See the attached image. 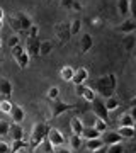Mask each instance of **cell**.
Returning a JSON list of instances; mask_svg holds the SVG:
<instances>
[{"mask_svg": "<svg viewBox=\"0 0 136 153\" xmlns=\"http://www.w3.org/2000/svg\"><path fill=\"white\" fill-rule=\"evenodd\" d=\"M116 87H117V76L114 73H107V75L99 76L97 80H95V85L92 88L95 90V94H99V95H102V97L107 99L111 95H114Z\"/></svg>", "mask_w": 136, "mask_h": 153, "instance_id": "cell-1", "label": "cell"}, {"mask_svg": "<svg viewBox=\"0 0 136 153\" xmlns=\"http://www.w3.org/2000/svg\"><path fill=\"white\" fill-rule=\"evenodd\" d=\"M9 24L14 31H27V29L33 26V19L27 16L26 12H16L14 16L9 17Z\"/></svg>", "mask_w": 136, "mask_h": 153, "instance_id": "cell-2", "label": "cell"}, {"mask_svg": "<svg viewBox=\"0 0 136 153\" xmlns=\"http://www.w3.org/2000/svg\"><path fill=\"white\" fill-rule=\"evenodd\" d=\"M48 129L49 126L46 124V123H36V124L33 126V131H31V140H29V145H31V148H36L39 145V143L43 141L44 138H46V134H48Z\"/></svg>", "mask_w": 136, "mask_h": 153, "instance_id": "cell-3", "label": "cell"}, {"mask_svg": "<svg viewBox=\"0 0 136 153\" xmlns=\"http://www.w3.org/2000/svg\"><path fill=\"white\" fill-rule=\"evenodd\" d=\"M12 49V56H14V60H16V63L19 65V68H27V65H29V61H31V56L27 55L26 48H22L21 44H17V46H14Z\"/></svg>", "mask_w": 136, "mask_h": 153, "instance_id": "cell-4", "label": "cell"}, {"mask_svg": "<svg viewBox=\"0 0 136 153\" xmlns=\"http://www.w3.org/2000/svg\"><path fill=\"white\" fill-rule=\"evenodd\" d=\"M75 107H77L75 104L61 102L60 99H56V100H53V104H51V114H49V119H54V117L61 116L63 112H66V111H71V109H75Z\"/></svg>", "mask_w": 136, "mask_h": 153, "instance_id": "cell-5", "label": "cell"}, {"mask_svg": "<svg viewBox=\"0 0 136 153\" xmlns=\"http://www.w3.org/2000/svg\"><path fill=\"white\" fill-rule=\"evenodd\" d=\"M92 104V112H94V116L95 117H100V119H104V121H107L109 123V111H107V107H106V102H104L102 99H99V97H95L90 102Z\"/></svg>", "mask_w": 136, "mask_h": 153, "instance_id": "cell-6", "label": "cell"}, {"mask_svg": "<svg viewBox=\"0 0 136 153\" xmlns=\"http://www.w3.org/2000/svg\"><path fill=\"white\" fill-rule=\"evenodd\" d=\"M54 36H56V39L60 41L61 44L66 43L68 39H70V24L68 22H61V24H56L54 26Z\"/></svg>", "mask_w": 136, "mask_h": 153, "instance_id": "cell-7", "label": "cell"}, {"mask_svg": "<svg viewBox=\"0 0 136 153\" xmlns=\"http://www.w3.org/2000/svg\"><path fill=\"white\" fill-rule=\"evenodd\" d=\"M46 140H48L51 145L54 146H61V145H65V136H63V133L60 129H56V128H49L48 129V134H46Z\"/></svg>", "mask_w": 136, "mask_h": 153, "instance_id": "cell-8", "label": "cell"}, {"mask_svg": "<svg viewBox=\"0 0 136 153\" xmlns=\"http://www.w3.org/2000/svg\"><path fill=\"white\" fill-rule=\"evenodd\" d=\"M75 92L77 95H80L83 100H87V102H92L94 99L97 97V94L94 90L92 87H87L85 83H80V85H75Z\"/></svg>", "mask_w": 136, "mask_h": 153, "instance_id": "cell-9", "label": "cell"}, {"mask_svg": "<svg viewBox=\"0 0 136 153\" xmlns=\"http://www.w3.org/2000/svg\"><path fill=\"white\" fill-rule=\"evenodd\" d=\"M116 31L123 34H133L136 31V19H128V21L121 22L119 26H116Z\"/></svg>", "mask_w": 136, "mask_h": 153, "instance_id": "cell-10", "label": "cell"}, {"mask_svg": "<svg viewBox=\"0 0 136 153\" xmlns=\"http://www.w3.org/2000/svg\"><path fill=\"white\" fill-rule=\"evenodd\" d=\"M88 80V70L85 66H80V68H75V73H73V78L71 82L75 85H80V83H85Z\"/></svg>", "mask_w": 136, "mask_h": 153, "instance_id": "cell-11", "label": "cell"}, {"mask_svg": "<svg viewBox=\"0 0 136 153\" xmlns=\"http://www.w3.org/2000/svg\"><path fill=\"white\" fill-rule=\"evenodd\" d=\"M9 116L12 117V123L21 124L22 121H24V117H26V112H24V109L19 104H12V109H10V114Z\"/></svg>", "mask_w": 136, "mask_h": 153, "instance_id": "cell-12", "label": "cell"}, {"mask_svg": "<svg viewBox=\"0 0 136 153\" xmlns=\"http://www.w3.org/2000/svg\"><path fill=\"white\" fill-rule=\"evenodd\" d=\"M7 134L12 138V141L24 140V129H22V126L17 124V123H12V124L9 126V133H7Z\"/></svg>", "mask_w": 136, "mask_h": 153, "instance_id": "cell-13", "label": "cell"}, {"mask_svg": "<svg viewBox=\"0 0 136 153\" xmlns=\"http://www.w3.org/2000/svg\"><path fill=\"white\" fill-rule=\"evenodd\" d=\"M92 46H94V39H92V36H90L88 33L82 34V39H80V53H82V55L88 53V51L92 49Z\"/></svg>", "mask_w": 136, "mask_h": 153, "instance_id": "cell-14", "label": "cell"}, {"mask_svg": "<svg viewBox=\"0 0 136 153\" xmlns=\"http://www.w3.org/2000/svg\"><path fill=\"white\" fill-rule=\"evenodd\" d=\"M12 82L9 78H0V95H4V99H10L12 95Z\"/></svg>", "mask_w": 136, "mask_h": 153, "instance_id": "cell-15", "label": "cell"}, {"mask_svg": "<svg viewBox=\"0 0 136 153\" xmlns=\"http://www.w3.org/2000/svg\"><path fill=\"white\" fill-rule=\"evenodd\" d=\"M102 134H104V138H102L104 145H114V143H121V140H123L117 131H106Z\"/></svg>", "mask_w": 136, "mask_h": 153, "instance_id": "cell-16", "label": "cell"}, {"mask_svg": "<svg viewBox=\"0 0 136 153\" xmlns=\"http://www.w3.org/2000/svg\"><path fill=\"white\" fill-rule=\"evenodd\" d=\"M39 41L38 38L36 39H27V46H26V51L29 56H39Z\"/></svg>", "mask_w": 136, "mask_h": 153, "instance_id": "cell-17", "label": "cell"}, {"mask_svg": "<svg viewBox=\"0 0 136 153\" xmlns=\"http://www.w3.org/2000/svg\"><path fill=\"white\" fill-rule=\"evenodd\" d=\"M54 49V43L51 39H44L39 43V56H48L51 51Z\"/></svg>", "mask_w": 136, "mask_h": 153, "instance_id": "cell-18", "label": "cell"}, {"mask_svg": "<svg viewBox=\"0 0 136 153\" xmlns=\"http://www.w3.org/2000/svg\"><path fill=\"white\" fill-rule=\"evenodd\" d=\"M83 121L78 119V117H71L70 119V128H71V134H78L82 136V131H83Z\"/></svg>", "mask_w": 136, "mask_h": 153, "instance_id": "cell-19", "label": "cell"}, {"mask_svg": "<svg viewBox=\"0 0 136 153\" xmlns=\"http://www.w3.org/2000/svg\"><path fill=\"white\" fill-rule=\"evenodd\" d=\"M73 73H75V68L70 65H65L60 68V76H61V80H65V82H71Z\"/></svg>", "mask_w": 136, "mask_h": 153, "instance_id": "cell-20", "label": "cell"}, {"mask_svg": "<svg viewBox=\"0 0 136 153\" xmlns=\"http://www.w3.org/2000/svg\"><path fill=\"white\" fill-rule=\"evenodd\" d=\"M82 138L85 140H92V138H100V133L94 128V126H83V131H82Z\"/></svg>", "mask_w": 136, "mask_h": 153, "instance_id": "cell-21", "label": "cell"}, {"mask_svg": "<svg viewBox=\"0 0 136 153\" xmlns=\"http://www.w3.org/2000/svg\"><path fill=\"white\" fill-rule=\"evenodd\" d=\"M104 146V141L102 138H92V140H85V148H87V152H94V150H97V148Z\"/></svg>", "mask_w": 136, "mask_h": 153, "instance_id": "cell-22", "label": "cell"}, {"mask_svg": "<svg viewBox=\"0 0 136 153\" xmlns=\"http://www.w3.org/2000/svg\"><path fill=\"white\" fill-rule=\"evenodd\" d=\"M92 126L97 129L99 133H100V134H102V133H106L109 129V123H107V121H104V119H100V117H94Z\"/></svg>", "mask_w": 136, "mask_h": 153, "instance_id": "cell-23", "label": "cell"}, {"mask_svg": "<svg viewBox=\"0 0 136 153\" xmlns=\"http://www.w3.org/2000/svg\"><path fill=\"white\" fill-rule=\"evenodd\" d=\"M34 150H36V153H53V145H51V143H49L46 138H44L43 141L39 143V145L34 148Z\"/></svg>", "mask_w": 136, "mask_h": 153, "instance_id": "cell-24", "label": "cell"}, {"mask_svg": "<svg viewBox=\"0 0 136 153\" xmlns=\"http://www.w3.org/2000/svg\"><path fill=\"white\" fill-rule=\"evenodd\" d=\"M135 46H136V38L133 34H126L124 41H123V48H124L126 51H131Z\"/></svg>", "mask_w": 136, "mask_h": 153, "instance_id": "cell-25", "label": "cell"}, {"mask_svg": "<svg viewBox=\"0 0 136 153\" xmlns=\"http://www.w3.org/2000/svg\"><path fill=\"white\" fill-rule=\"evenodd\" d=\"M117 133H119L121 138H135L133 126H119V128H117Z\"/></svg>", "mask_w": 136, "mask_h": 153, "instance_id": "cell-26", "label": "cell"}, {"mask_svg": "<svg viewBox=\"0 0 136 153\" xmlns=\"http://www.w3.org/2000/svg\"><path fill=\"white\" fill-rule=\"evenodd\" d=\"M106 107H107V111L111 112V111H116V109H119V100L114 97V95H111V97H107L106 100Z\"/></svg>", "mask_w": 136, "mask_h": 153, "instance_id": "cell-27", "label": "cell"}, {"mask_svg": "<svg viewBox=\"0 0 136 153\" xmlns=\"http://www.w3.org/2000/svg\"><path fill=\"white\" fill-rule=\"evenodd\" d=\"M117 10L121 16H128L129 14V0H117Z\"/></svg>", "mask_w": 136, "mask_h": 153, "instance_id": "cell-28", "label": "cell"}, {"mask_svg": "<svg viewBox=\"0 0 136 153\" xmlns=\"http://www.w3.org/2000/svg\"><path fill=\"white\" fill-rule=\"evenodd\" d=\"M106 153H124V146H123V143L106 145Z\"/></svg>", "mask_w": 136, "mask_h": 153, "instance_id": "cell-29", "label": "cell"}, {"mask_svg": "<svg viewBox=\"0 0 136 153\" xmlns=\"http://www.w3.org/2000/svg\"><path fill=\"white\" fill-rule=\"evenodd\" d=\"M10 109H12L10 99H0V112H4V114H10Z\"/></svg>", "mask_w": 136, "mask_h": 153, "instance_id": "cell-30", "label": "cell"}, {"mask_svg": "<svg viewBox=\"0 0 136 153\" xmlns=\"http://www.w3.org/2000/svg\"><path fill=\"white\" fill-rule=\"evenodd\" d=\"M82 29V21L80 19H73V21L70 22V34L73 36V34H78Z\"/></svg>", "mask_w": 136, "mask_h": 153, "instance_id": "cell-31", "label": "cell"}, {"mask_svg": "<svg viewBox=\"0 0 136 153\" xmlns=\"http://www.w3.org/2000/svg\"><path fill=\"white\" fill-rule=\"evenodd\" d=\"M27 146V143L24 141V140H17V141L12 143V146H10V153H17V152H21L22 148H26Z\"/></svg>", "mask_w": 136, "mask_h": 153, "instance_id": "cell-32", "label": "cell"}, {"mask_svg": "<svg viewBox=\"0 0 136 153\" xmlns=\"http://www.w3.org/2000/svg\"><path fill=\"white\" fill-rule=\"evenodd\" d=\"M80 146H82V136H78V134H71V138H70V148H71V150H78Z\"/></svg>", "mask_w": 136, "mask_h": 153, "instance_id": "cell-33", "label": "cell"}, {"mask_svg": "<svg viewBox=\"0 0 136 153\" xmlns=\"http://www.w3.org/2000/svg\"><path fill=\"white\" fill-rule=\"evenodd\" d=\"M26 33H27V39H36L39 36V27L36 26V24H33V26L27 29Z\"/></svg>", "mask_w": 136, "mask_h": 153, "instance_id": "cell-34", "label": "cell"}, {"mask_svg": "<svg viewBox=\"0 0 136 153\" xmlns=\"http://www.w3.org/2000/svg\"><path fill=\"white\" fill-rule=\"evenodd\" d=\"M133 123H135V121L131 119V116L128 114V112L119 116V126H133Z\"/></svg>", "mask_w": 136, "mask_h": 153, "instance_id": "cell-35", "label": "cell"}, {"mask_svg": "<svg viewBox=\"0 0 136 153\" xmlns=\"http://www.w3.org/2000/svg\"><path fill=\"white\" fill-rule=\"evenodd\" d=\"M48 99L49 100H56V99L60 97V88L58 87H49V90H48Z\"/></svg>", "mask_w": 136, "mask_h": 153, "instance_id": "cell-36", "label": "cell"}, {"mask_svg": "<svg viewBox=\"0 0 136 153\" xmlns=\"http://www.w3.org/2000/svg\"><path fill=\"white\" fill-rule=\"evenodd\" d=\"M9 126H10V123H7V121H0V136H7V133H9Z\"/></svg>", "mask_w": 136, "mask_h": 153, "instance_id": "cell-37", "label": "cell"}, {"mask_svg": "<svg viewBox=\"0 0 136 153\" xmlns=\"http://www.w3.org/2000/svg\"><path fill=\"white\" fill-rule=\"evenodd\" d=\"M53 153H71V148L70 146H65V145H61V146H54L53 148Z\"/></svg>", "mask_w": 136, "mask_h": 153, "instance_id": "cell-38", "label": "cell"}, {"mask_svg": "<svg viewBox=\"0 0 136 153\" xmlns=\"http://www.w3.org/2000/svg\"><path fill=\"white\" fill-rule=\"evenodd\" d=\"M129 16L131 19H136V0H129Z\"/></svg>", "mask_w": 136, "mask_h": 153, "instance_id": "cell-39", "label": "cell"}, {"mask_svg": "<svg viewBox=\"0 0 136 153\" xmlns=\"http://www.w3.org/2000/svg\"><path fill=\"white\" fill-rule=\"evenodd\" d=\"M0 153H10V145L5 141H0Z\"/></svg>", "mask_w": 136, "mask_h": 153, "instance_id": "cell-40", "label": "cell"}, {"mask_svg": "<svg viewBox=\"0 0 136 153\" xmlns=\"http://www.w3.org/2000/svg\"><path fill=\"white\" fill-rule=\"evenodd\" d=\"M17 44H19V38H17V36H10V38H9V46L14 48V46H17Z\"/></svg>", "mask_w": 136, "mask_h": 153, "instance_id": "cell-41", "label": "cell"}, {"mask_svg": "<svg viewBox=\"0 0 136 153\" xmlns=\"http://www.w3.org/2000/svg\"><path fill=\"white\" fill-rule=\"evenodd\" d=\"M73 2H75V0H61V5L65 7V9H71Z\"/></svg>", "mask_w": 136, "mask_h": 153, "instance_id": "cell-42", "label": "cell"}, {"mask_svg": "<svg viewBox=\"0 0 136 153\" xmlns=\"http://www.w3.org/2000/svg\"><path fill=\"white\" fill-rule=\"evenodd\" d=\"M128 114L131 116V119H133V121H136V105H131V107H129V112H128Z\"/></svg>", "mask_w": 136, "mask_h": 153, "instance_id": "cell-43", "label": "cell"}, {"mask_svg": "<svg viewBox=\"0 0 136 153\" xmlns=\"http://www.w3.org/2000/svg\"><path fill=\"white\" fill-rule=\"evenodd\" d=\"M90 22H92V26H95V27H97V26H102V22H104V21L100 19V17H94Z\"/></svg>", "mask_w": 136, "mask_h": 153, "instance_id": "cell-44", "label": "cell"}, {"mask_svg": "<svg viewBox=\"0 0 136 153\" xmlns=\"http://www.w3.org/2000/svg\"><path fill=\"white\" fill-rule=\"evenodd\" d=\"M71 9H73V10H82V5L75 0V2H73V5H71Z\"/></svg>", "mask_w": 136, "mask_h": 153, "instance_id": "cell-45", "label": "cell"}, {"mask_svg": "<svg viewBox=\"0 0 136 153\" xmlns=\"http://www.w3.org/2000/svg\"><path fill=\"white\" fill-rule=\"evenodd\" d=\"M92 153H106V145H104V146H100V148H97V150H94Z\"/></svg>", "mask_w": 136, "mask_h": 153, "instance_id": "cell-46", "label": "cell"}, {"mask_svg": "<svg viewBox=\"0 0 136 153\" xmlns=\"http://www.w3.org/2000/svg\"><path fill=\"white\" fill-rule=\"evenodd\" d=\"M2 22H4V10L0 9V29H2Z\"/></svg>", "mask_w": 136, "mask_h": 153, "instance_id": "cell-47", "label": "cell"}, {"mask_svg": "<svg viewBox=\"0 0 136 153\" xmlns=\"http://www.w3.org/2000/svg\"><path fill=\"white\" fill-rule=\"evenodd\" d=\"M133 133H135V136H136V121L133 123Z\"/></svg>", "mask_w": 136, "mask_h": 153, "instance_id": "cell-48", "label": "cell"}, {"mask_svg": "<svg viewBox=\"0 0 136 153\" xmlns=\"http://www.w3.org/2000/svg\"><path fill=\"white\" fill-rule=\"evenodd\" d=\"M0 46H2V39H0Z\"/></svg>", "mask_w": 136, "mask_h": 153, "instance_id": "cell-49", "label": "cell"}, {"mask_svg": "<svg viewBox=\"0 0 136 153\" xmlns=\"http://www.w3.org/2000/svg\"><path fill=\"white\" fill-rule=\"evenodd\" d=\"M87 153H92V152H87Z\"/></svg>", "mask_w": 136, "mask_h": 153, "instance_id": "cell-50", "label": "cell"}]
</instances>
